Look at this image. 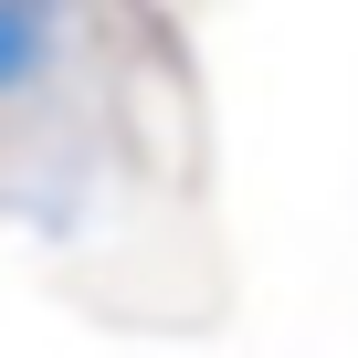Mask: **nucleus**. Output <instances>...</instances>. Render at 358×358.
Returning a JSON list of instances; mask_svg holds the SVG:
<instances>
[{
    "instance_id": "obj_1",
    "label": "nucleus",
    "mask_w": 358,
    "mask_h": 358,
    "mask_svg": "<svg viewBox=\"0 0 358 358\" xmlns=\"http://www.w3.org/2000/svg\"><path fill=\"white\" fill-rule=\"evenodd\" d=\"M53 32H64V11H53V0H0V95H11V85H32V74L53 64Z\"/></svg>"
}]
</instances>
